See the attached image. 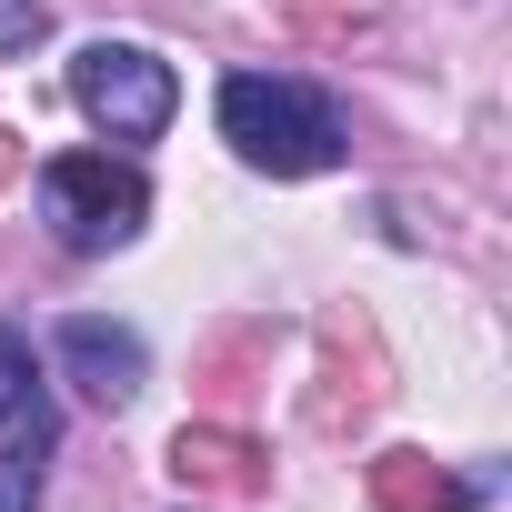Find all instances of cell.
I'll return each mask as SVG.
<instances>
[{
	"instance_id": "obj_1",
	"label": "cell",
	"mask_w": 512,
	"mask_h": 512,
	"mask_svg": "<svg viewBox=\"0 0 512 512\" xmlns=\"http://www.w3.org/2000/svg\"><path fill=\"white\" fill-rule=\"evenodd\" d=\"M221 141H231L241 171H272V181H312L352 151L342 111L292 71H231L221 81Z\"/></svg>"
},
{
	"instance_id": "obj_7",
	"label": "cell",
	"mask_w": 512,
	"mask_h": 512,
	"mask_svg": "<svg viewBox=\"0 0 512 512\" xmlns=\"http://www.w3.org/2000/svg\"><path fill=\"white\" fill-rule=\"evenodd\" d=\"M51 41V0H0V61H21Z\"/></svg>"
},
{
	"instance_id": "obj_2",
	"label": "cell",
	"mask_w": 512,
	"mask_h": 512,
	"mask_svg": "<svg viewBox=\"0 0 512 512\" xmlns=\"http://www.w3.org/2000/svg\"><path fill=\"white\" fill-rule=\"evenodd\" d=\"M41 221H51V241H61V251L101 262V251L141 241V221H151V181H141V161L61 151V161H41Z\"/></svg>"
},
{
	"instance_id": "obj_4",
	"label": "cell",
	"mask_w": 512,
	"mask_h": 512,
	"mask_svg": "<svg viewBox=\"0 0 512 512\" xmlns=\"http://www.w3.org/2000/svg\"><path fill=\"white\" fill-rule=\"evenodd\" d=\"M61 372L81 382V402L131 412L141 382H151V352H141V332H121V322H101V312H71V322H61Z\"/></svg>"
},
{
	"instance_id": "obj_3",
	"label": "cell",
	"mask_w": 512,
	"mask_h": 512,
	"mask_svg": "<svg viewBox=\"0 0 512 512\" xmlns=\"http://www.w3.org/2000/svg\"><path fill=\"white\" fill-rule=\"evenodd\" d=\"M71 101H81V121L101 141H161L171 111H181V81L141 41H81L71 51Z\"/></svg>"
},
{
	"instance_id": "obj_6",
	"label": "cell",
	"mask_w": 512,
	"mask_h": 512,
	"mask_svg": "<svg viewBox=\"0 0 512 512\" xmlns=\"http://www.w3.org/2000/svg\"><path fill=\"white\" fill-rule=\"evenodd\" d=\"M0 512H41V442H0Z\"/></svg>"
},
{
	"instance_id": "obj_5",
	"label": "cell",
	"mask_w": 512,
	"mask_h": 512,
	"mask_svg": "<svg viewBox=\"0 0 512 512\" xmlns=\"http://www.w3.org/2000/svg\"><path fill=\"white\" fill-rule=\"evenodd\" d=\"M0 432H21V442H41L51 452V432H61V402H51V372H41V352L0 322Z\"/></svg>"
}]
</instances>
